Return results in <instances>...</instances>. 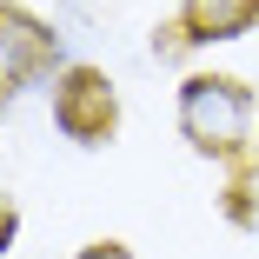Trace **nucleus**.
Here are the masks:
<instances>
[{"label":"nucleus","mask_w":259,"mask_h":259,"mask_svg":"<svg viewBox=\"0 0 259 259\" xmlns=\"http://www.w3.org/2000/svg\"><path fill=\"white\" fill-rule=\"evenodd\" d=\"M180 133L199 146V153H239L252 140V93L226 73H193L180 87Z\"/></svg>","instance_id":"obj_1"},{"label":"nucleus","mask_w":259,"mask_h":259,"mask_svg":"<svg viewBox=\"0 0 259 259\" xmlns=\"http://www.w3.org/2000/svg\"><path fill=\"white\" fill-rule=\"evenodd\" d=\"M120 120V100H113V80L100 67H67L54 80V126L80 146H100Z\"/></svg>","instance_id":"obj_2"},{"label":"nucleus","mask_w":259,"mask_h":259,"mask_svg":"<svg viewBox=\"0 0 259 259\" xmlns=\"http://www.w3.org/2000/svg\"><path fill=\"white\" fill-rule=\"evenodd\" d=\"M54 60H60V33L54 27H40L20 7H0V100H14L33 80H47Z\"/></svg>","instance_id":"obj_3"},{"label":"nucleus","mask_w":259,"mask_h":259,"mask_svg":"<svg viewBox=\"0 0 259 259\" xmlns=\"http://www.w3.org/2000/svg\"><path fill=\"white\" fill-rule=\"evenodd\" d=\"M252 20H259V0H186L180 7L186 40H239L252 33Z\"/></svg>","instance_id":"obj_4"},{"label":"nucleus","mask_w":259,"mask_h":259,"mask_svg":"<svg viewBox=\"0 0 259 259\" xmlns=\"http://www.w3.org/2000/svg\"><path fill=\"white\" fill-rule=\"evenodd\" d=\"M226 206H233V220H239L246 233H259V166L233 180V193H226Z\"/></svg>","instance_id":"obj_5"},{"label":"nucleus","mask_w":259,"mask_h":259,"mask_svg":"<svg viewBox=\"0 0 259 259\" xmlns=\"http://www.w3.org/2000/svg\"><path fill=\"white\" fill-rule=\"evenodd\" d=\"M7 239H14V206L0 199V252H7Z\"/></svg>","instance_id":"obj_6"}]
</instances>
